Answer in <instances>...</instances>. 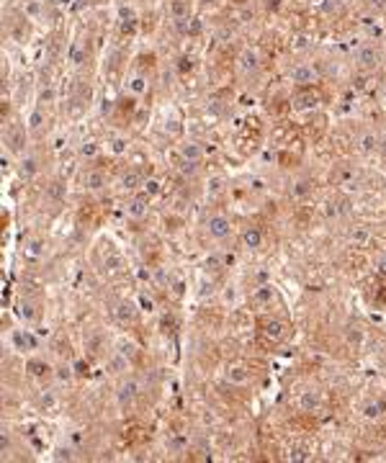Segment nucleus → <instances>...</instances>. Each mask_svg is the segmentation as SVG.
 Returning <instances> with one entry per match:
<instances>
[{
  "label": "nucleus",
  "instance_id": "20",
  "mask_svg": "<svg viewBox=\"0 0 386 463\" xmlns=\"http://www.w3.org/2000/svg\"><path fill=\"white\" fill-rule=\"evenodd\" d=\"M21 170H23V173H26V178H31V175H34V173H36V165H34V160H26V162H23V168H21Z\"/></svg>",
  "mask_w": 386,
  "mask_h": 463
},
{
  "label": "nucleus",
  "instance_id": "25",
  "mask_svg": "<svg viewBox=\"0 0 386 463\" xmlns=\"http://www.w3.org/2000/svg\"><path fill=\"white\" fill-rule=\"evenodd\" d=\"M39 121H42V116L34 113V116H31V126H39Z\"/></svg>",
  "mask_w": 386,
  "mask_h": 463
},
{
  "label": "nucleus",
  "instance_id": "7",
  "mask_svg": "<svg viewBox=\"0 0 386 463\" xmlns=\"http://www.w3.org/2000/svg\"><path fill=\"white\" fill-rule=\"evenodd\" d=\"M85 185H88L90 190H98V188H103V185H106V175H103V173H98V170H93V173H88V175H85Z\"/></svg>",
  "mask_w": 386,
  "mask_h": 463
},
{
  "label": "nucleus",
  "instance_id": "23",
  "mask_svg": "<svg viewBox=\"0 0 386 463\" xmlns=\"http://www.w3.org/2000/svg\"><path fill=\"white\" fill-rule=\"evenodd\" d=\"M304 193H309V183H299L296 190H294V196H304Z\"/></svg>",
  "mask_w": 386,
  "mask_h": 463
},
{
  "label": "nucleus",
  "instance_id": "14",
  "mask_svg": "<svg viewBox=\"0 0 386 463\" xmlns=\"http://www.w3.org/2000/svg\"><path fill=\"white\" fill-rule=\"evenodd\" d=\"M142 185H144V196H157V193H160V183L157 180H147Z\"/></svg>",
  "mask_w": 386,
  "mask_h": 463
},
{
  "label": "nucleus",
  "instance_id": "29",
  "mask_svg": "<svg viewBox=\"0 0 386 463\" xmlns=\"http://www.w3.org/2000/svg\"><path fill=\"white\" fill-rule=\"evenodd\" d=\"M83 152H85V154H93V152H95V147H93V144H88V147H83Z\"/></svg>",
  "mask_w": 386,
  "mask_h": 463
},
{
  "label": "nucleus",
  "instance_id": "8",
  "mask_svg": "<svg viewBox=\"0 0 386 463\" xmlns=\"http://www.w3.org/2000/svg\"><path fill=\"white\" fill-rule=\"evenodd\" d=\"M294 80H299V83H312L314 80V70L312 67H296L294 70Z\"/></svg>",
  "mask_w": 386,
  "mask_h": 463
},
{
  "label": "nucleus",
  "instance_id": "11",
  "mask_svg": "<svg viewBox=\"0 0 386 463\" xmlns=\"http://www.w3.org/2000/svg\"><path fill=\"white\" fill-rule=\"evenodd\" d=\"M317 404H319V396H317L314 391H304V394H301V407H304V409H314Z\"/></svg>",
  "mask_w": 386,
  "mask_h": 463
},
{
  "label": "nucleus",
  "instance_id": "10",
  "mask_svg": "<svg viewBox=\"0 0 386 463\" xmlns=\"http://www.w3.org/2000/svg\"><path fill=\"white\" fill-rule=\"evenodd\" d=\"M13 340H16V345H21V347H28V350H36V340H34L28 332H16V335H13Z\"/></svg>",
  "mask_w": 386,
  "mask_h": 463
},
{
  "label": "nucleus",
  "instance_id": "21",
  "mask_svg": "<svg viewBox=\"0 0 386 463\" xmlns=\"http://www.w3.org/2000/svg\"><path fill=\"white\" fill-rule=\"evenodd\" d=\"M28 368H31V373H36V376H39V373H44V371H49V368H47V363H28Z\"/></svg>",
  "mask_w": 386,
  "mask_h": 463
},
{
  "label": "nucleus",
  "instance_id": "17",
  "mask_svg": "<svg viewBox=\"0 0 386 463\" xmlns=\"http://www.w3.org/2000/svg\"><path fill=\"white\" fill-rule=\"evenodd\" d=\"M8 142H11V147H13V149H21V144H23L21 131H11V134H8Z\"/></svg>",
  "mask_w": 386,
  "mask_h": 463
},
{
  "label": "nucleus",
  "instance_id": "4",
  "mask_svg": "<svg viewBox=\"0 0 386 463\" xmlns=\"http://www.w3.org/2000/svg\"><path fill=\"white\" fill-rule=\"evenodd\" d=\"M227 381H229V383L242 386V383H247V381H250V371H247L245 366H232V368L227 371Z\"/></svg>",
  "mask_w": 386,
  "mask_h": 463
},
{
  "label": "nucleus",
  "instance_id": "9",
  "mask_svg": "<svg viewBox=\"0 0 386 463\" xmlns=\"http://www.w3.org/2000/svg\"><path fill=\"white\" fill-rule=\"evenodd\" d=\"M180 152H183V157L190 160V162H199V160H201V147H199V144H185Z\"/></svg>",
  "mask_w": 386,
  "mask_h": 463
},
{
  "label": "nucleus",
  "instance_id": "19",
  "mask_svg": "<svg viewBox=\"0 0 386 463\" xmlns=\"http://www.w3.org/2000/svg\"><path fill=\"white\" fill-rule=\"evenodd\" d=\"M49 196H52V199H62V196H65V185H59V183H52V188H49Z\"/></svg>",
  "mask_w": 386,
  "mask_h": 463
},
{
  "label": "nucleus",
  "instance_id": "15",
  "mask_svg": "<svg viewBox=\"0 0 386 463\" xmlns=\"http://www.w3.org/2000/svg\"><path fill=\"white\" fill-rule=\"evenodd\" d=\"M314 103H317L314 95H301V98H296V108H314Z\"/></svg>",
  "mask_w": 386,
  "mask_h": 463
},
{
  "label": "nucleus",
  "instance_id": "13",
  "mask_svg": "<svg viewBox=\"0 0 386 463\" xmlns=\"http://www.w3.org/2000/svg\"><path fill=\"white\" fill-rule=\"evenodd\" d=\"M116 314H119V319H121V322H129V319L134 317V309H132V304H121Z\"/></svg>",
  "mask_w": 386,
  "mask_h": 463
},
{
  "label": "nucleus",
  "instance_id": "5",
  "mask_svg": "<svg viewBox=\"0 0 386 463\" xmlns=\"http://www.w3.org/2000/svg\"><path fill=\"white\" fill-rule=\"evenodd\" d=\"M242 240H245V245L247 247H260V242H263V235H260V229L258 226H250V229H245V235H242Z\"/></svg>",
  "mask_w": 386,
  "mask_h": 463
},
{
  "label": "nucleus",
  "instance_id": "6",
  "mask_svg": "<svg viewBox=\"0 0 386 463\" xmlns=\"http://www.w3.org/2000/svg\"><path fill=\"white\" fill-rule=\"evenodd\" d=\"M144 214H147V196H139V199H134V201L129 204V216L142 219Z\"/></svg>",
  "mask_w": 386,
  "mask_h": 463
},
{
  "label": "nucleus",
  "instance_id": "26",
  "mask_svg": "<svg viewBox=\"0 0 386 463\" xmlns=\"http://www.w3.org/2000/svg\"><path fill=\"white\" fill-rule=\"evenodd\" d=\"M142 306H144V309H147V312H149V309H152V301H149L147 296H142Z\"/></svg>",
  "mask_w": 386,
  "mask_h": 463
},
{
  "label": "nucleus",
  "instance_id": "2",
  "mask_svg": "<svg viewBox=\"0 0 386 463\" xmlns=\"http://www.w3.org/2000/svg\"><path fill=\"white\" fill-rule=\"evenodd\" d=\"M263 335L270 340V342H281L286 337V324L281 319H265L263 322Z\"/></svg>",
  "mask_w": 386,
  "mask_h": 463
},
{
  "label": "nucleus",
  "instance_id": "30",
  "mask_svg": "<svg viewBox=\"0 0 386 463\" xmlns=\"http://www.w3.org/2000/svg\"><path fill=\"white\" fill-rule=\"evenodd\" d=\"M381 98H383V106H386V88H383V95Z\"/></svg>",
  "mask_w": 386,
  "mask_h": 463
},
{
  "label": "nucleus",
  "instance_id": "16",
  "mask_svg": "<svg viewBox=\"0 0 386 463\" xmlns=\"http://www.w3.org/2000/svg\"><path fill=\"white\" fill-rule=\"evenodd\" d=\"M381 409H383L381 402H368V404H366V417H378Z\"/></svg>",
  "mask_w": 386,
  "mask_h": 463
},
{
  "label": "nucleus",
  "instance_id": "3",
  "mask_svg": "<svg viewBox=\"0 0 386 463\" xmlns=\"http://www.w3.org/2000/svg\"><path fill=\"white\" fill-rule=\"evenodd\" d=\"M358 64H361L363 70H373V67L378 64V49L363 47V49L358 52Z\"/></svg>",
  "mask_w": 386,
  "mask_h": 463
},
{
  "label": "nucleus",
  "instance_id": "1",
  "mask_svg": "<svg viewBox=\"0 0 386 463\" xmlns=\"http://www.w3.org/2000/svg\"><path fill=\"white\" fill-rule=\"evenodd\" d=\"M206 232H209L211 240H224V237H229V232H232V221L227 216H221V214H214L206 221Z\"/></svg>",
  "mask_w": 386,
  "mask_h": 463
},
{
  "label": "nucleus",
  "instance_id": "27",
  "mask_svg": "<svg viewBox=\"0 0 386 463\" xmlns=\"http://www.w3.org/2000/svg\"><path fill=\"white\" fill-rule=\"evenodd\" d=\"M371 6H373V8H383L386 0H371Z\"/></svg>",
  "mask_w": 386,
  "mask_h": 463
},
{
  "label": "nucleus",
  "instance_id": "18",
  "mask_svg": "<svg viewBox=\"0 0 386 463\" xmlns=\"http://www.w3.org/2000/svg\"><path fill=\"white\" fill-rule=\"evenodd\" d=\"M139 185V175L137 173H126L124 175V188H137Z\"/></svg>",
  "mask_w": 386,
  "mask_h": 463
},
{
  "label": "nucleus",
  "instance_id": "28",
  "mask_svg": "<svg viewBox=\"0 0 386 463\" xmlns=\"http://www.w3.org/2000/svg\"><path fill=\"white\" fill-rule=\"evenodd\" d=\"M59 378H62V381L70 378V368H59Z\"/></svg>",
  "mask_w": 386,
  "mask_h": 463
},
{
  "label": "nucleus",
  "instance_id": "12",
  "mask_svg": "<svg viewBox=\"0 0 386 463\" xmlns=\"http://www.w3.org/2000/svg\"><path fill=\"white\" fill-rule=\"evenodd\" d=\"M270 299H273V288H270V286H260V288L255 291V301H258V304H268Z\"/></svg>",
  "mask_w": 386,
  "mask_h": 463
},
{
  "label": "nucleus",
  "instance_id": "24",
  "mask_svg": "<svg viewBox=\"0 0 386 463\" xmlns=\"http://www.w3.org/2000/svg\"><path fill=\"white\" fill-rule=\"evenodd\" d=\"M21 317H26V319H31V317H34L31 306H21Z\"/></svg>",
  "mask_w": 386,
  "mask_h": 463
},
{
  "label": "nucleus",
  "instance_id": "22",
  "mask_svg": "<svg viewBox=\"0 0 386 463\" xmlns=\"http://www.w3.org/2000/svg\"><path fill=\"white\" fill-rule=\"evenodd\" d=\"M350 237H353V240H356V242H366V240H368V232H363V229H358V232H353V235H350Z\"/></svg>",
  "mask_w": 386,
  "mask_h": 463
}]
</instances>
